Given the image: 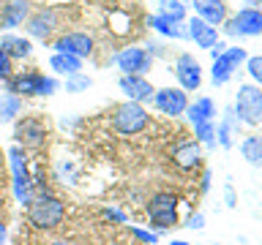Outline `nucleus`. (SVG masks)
I'll use <instances>...</instances> for the list:
<instances>
[{"mask_svg": "<svg viewBox=\"0 0 262 245\" xmlns=\"http://www.w3.org/2000/svg\"><path fill=\"white\" fill-rule=\"evenodd\" d=\"M25 210H28V224L33 229H38V232H52L66 218V202L60 196H55L52 191L33 193V199Z\"/></svg>", "mask_w": 262, "mask_h": 245, "instance_id": "1", "label": "nucleus"}, {"mask_svg": "<svg viewBox=\"0 0 262 245\" xmlns=\"http://www.w3.org/2000/svg\"><path fill=\"white\" fill-rule=\"evenodd\" d=\"M57 79L52 77H44L41 71H19V74H11L6 79V93H14V95H52L57 93Z\"/></svg>", "mask_w": 262, "mask_h": 245, "instance_id": "2", "label": "nucleus"}, {"mask_svg": "<svg viewBox=\"0 0 262 245\" xmlns=\"http://www.w3.org/2000/svg\"><path fill=\"white\" fill-rule=\"evenodd\" d=\"M8 166H11V188L16 202L28 207L33 199V177H30V166H28V155L19 144L8 147Z\"/></svg>", "mask_w": 262, "mask_h": 245, "instance_id": "3", "label": "nucleus"}, {"mask_svg": "<svg viewBox=\"0 0 262 245\" xmlns=\"http://www.w3.org/2000/svg\"><path fill=\"white\" fill-rule=\"evenodd\" d=\"M147 218H150V226L156 232L178 226V196L167 191L153 193L147 199Z\"/></svg>", "mask_w": 262, "mask_h": 245, "instance_id": "4", "label": "nucleus"}, {"mask_svg": "<svg viewBox=\"0 0 262 245\" xmlns=\"http://www.w3.org/2000/svg\"><path fill=\"white\" fill-rule=\"evenodd\" d=\"M235 114L246 126H259L262 122V87L257 85H241L235 93Z\"/></svg>", "mask_w": 262, "mask_h": 245, "instance_id": "5", "label": "nucleus"}, {"mask_svg": "<svg viewBox=\"0 0 262 245\" xmlns=\"http://www.w3.org/2000/svg\"><path fill=\"white\" fill-rule=\"evenodd\" d=\"M147 122H150V114L145 112L142 104H134V101L120 104L112 114V126L123 136H134V134H139V131H145Z\"/></svg>", "mask_w": 262, "mask_h": 245, "instance_id": "6", "label": "nucleus"}, {"mask_svg": "<svg viewBox=\"0 0 262 245\" xmlns=\"http://www.w3.org/2000/svg\"><path fill=\"white\" fill-rule=\"evenodd\" d=\"M14 139L22 150H41L47 144V122L38 114H25L14 126Z\"/></svg>", "mask_w": 262, "mask_h": 245, "instance_id": "7", "label": "nucleus"}, {"mask_svg": "<svg viewBox=\"0 0 262 245\" xmlns=\"http://www.w3.org/2000/svg\"><path fill=\"white\" fill-rule=\"evenodd\" d=\"M224 33L227 36H262V11L259 8H243L237 11L229 22H224Z\"/></svg>", "mask_w": 262, "mask_h": 245, "instance_id": "8", "label": "nucleus"}, {"mask_svg": "<svg viewBox=\"0 0 262 245\" xmlns=\"http://www.w3.org/2000/svg\"><path fill=\"white\" fill-rule=\"evenodd\" d=\"M118 68L123 71V77H145V71L150 68L153 57L147 55V49H139V46H128V49H120L118 57H115Z\"/></svg>", "mask_w": 262, "mask_h": 245, "instance_id": "9", "label": "nucleus"}, {"mask_svg": "<svg viewBox=\"0 0 262 245\" xmlns=\"http://www.w3.org/2000/svg\"><path fill=\"white\" fill-rule=\"evenodd\" d=\"M153 104H156V109H159L161 114L178 117V114L186 112L188 98H186V90H180V87H161V90L153 93Z\"/></svg>", "mask_w": 262, "mask_h": 245, "instance_id": "10", "label": "nucleus"}, {"mask_svg": "<svg viewBox=\"0 0 262 245\" xmlns=\"http://www.w3.org/2000/svg\"><path fill=\"white\" fill-rule=\"evenodd\" d=\"M175 77L180 82V90H200L202 85V68H200V60L194 55H180L178 63H175Z\"/></svg>", "mask_w": 262, "mask_h": 245, "instance_id": "11", "label": "nucleus"}, {"mask_svg": "<svg viewBox=\"0 0 262 245\" xmlns=\"http://www.w3.org/2000/svg\"><path fill=\"white\" fill-rule=\"evenodd\" d=\"M55 52L60 55H74V57H88L93 52V38L88 36V33H66L55 41Z\"/></svg>", "mask_w": 262, "mask_h": 245, "instance_id": "12", "label": "nucleus"}, {"mask_svg": "<svg viewBox=\"0 0 262 245\" xmlns=\"http://www.w3.org/2000/svg\"><path fill=\"white\" fill-rule=\"evenodd\" d=\"M120 90L126 93L128 101H134V104L153 101V93H156L153 85L145 77H120Z\"/></svg>", "mask_w": 262, "mask_h": 245, "instance_id": "13", "label": "nucleus"}, {"mask_svg": "<svg viewBox=\"0 0 262 245\" xmlns=\"http://www.w3.org/2000/svg\"><path fill=\"white\" fill-rule=\"evenodd\" d=\"M172 161H175V166H180V169H196L202 163V147H200V142L196 139H188V142H183V144H178L175 150H172Z\"/></svg>", "mask_w": 262, "mask_h": 245, "instance_id": "14", "label": "nucleus"}, {"mask_svg": "<svg viewBox=\"0 0 262 245\" xmlns=\"http://www.w3.org/2000/svg\"><path fill=\"white\" fill-rule=\"evenodd\" d=\"M186 28H188V38L196 41V46H202V49H210V46L219 41V30L213 28V24H208L205 19H200L196 14L188 19Z\"/></svg>", "mask_w": 262, "mask_h": 245, "instance_id": "15", "label": "nucleus"}, {"mask_svg": "<svg viewBox=\"0 0 262 245\" xmlns=\"http://www.w3.org/2000/svg\"><path fill=\"white\" fill-rule=\"evenodd\" d=\"M55 28H57V16H55L52 8H44V11L33 14L28 19V33L33 38H41V41H47L49 36H52Z\"/></svg>", "mask_w": 262, "mask_h": 245, "instance_id": "16", "label": "nucleus"}, {"mask_svg": "<svg viewBox=\"0 0 262 245\" xmlns=\"http://www.w3.org/2000/svg\"><path fill=\"white\" fill-rule=\"evenodd\" d=\"M216 136H219V144L224 147V150H229V147L235 144V136H241V120H237L232 106L224 109V117H221L219 128H216Z\"/></svg>", "mask_w": 262, "mask_h": 245, "instance_id": "17", "label": "nucleus"}, {"mask_svg": "<svg viewBox=\"0 0 262 245\" xmlns=\"http://www.w3.org/2000/svg\"><path fill=\"white\" fill-rule=\"evenodd\" d=\"M194 3V11L200 19H205L208 24H221L227 19V6H224V0H191Z\"/></svg>", "mask_w": 262, "mask_h": 245, "instance_id": "18", "label": "nucleus"}, {"mask_svg": "<svg viewBox=\"0 0 262 245\" xmlns=\"http://www.w3.org/2000/svg\"><path fill=\"white\" fill-rule=\"evenodd\" d=\"M0 49L11 57V60H25V57H30L33 52V44L28 38L22 36H14V33H6V36H0Z\"/></svg>", "mask_w": 262, "mask_h": 245, "instance_id": "19", "label": "nucleus"}, {"mask_svg": "<svg viewBox=\"0 0 262 245\" xmlns=\"http://www.w3.org/2000/svg\"><path fill=\"white\" fill-rule=\"evenodd\" d=\"M28 0H8V6L3 8V14H0V24H3L6 30L11 28H19V24L28 19Z\"/></svg>", "mask_w": 262, "mask_h": 245, "instance_id": "20", "label": "nucleus"}, {"mask_svg": "<svg viewBox=\"0 0 262 245\" xmlns=\"http://www.w3.org/2000/svg\"><path fill=\"white\" fill-rule=\"evenodd\" d=\"M6 237H8V180L3 158H0V245H6Z\"/></svg>", "mask_w": 262, "mask_h": 245, "instance_id": "21", "label": "nucleus"}, {"mask_svg": "<svg viewBox=\"0 0 262 245\" xmlns=\"http://www.w3.org/2000/svg\"><path fill=\"white\" fill-rule=\"evenodd\" d=\"M186 114L191 120V126L194 122H208L216 117V104H213V98H196V104L186 106Z\"/></svg>", "mask_w": 262, "mask_h": 245, "instance_id": "22", "label": "nucleus"}, {"mask_svg": "<svg viewBox=\"0 0 262 245\" xmlns=\"http://www.w3.org/2000/svg\"><path fill=\"white\" fill-rule=\"evenodd\" d=\"M147 24L156 30V33H161V36H167V38H188V30L183 28L180 22H169V19H164V16H150L147 19Z\"/></svg>", "mask_w": 262, "mask_h": 245, "instance_id": "23", "label": "nucleus"}, {"mask_svg": "<svg viewBox=\"0 0 262 245\" xmlns=\"http://www.w3.org/2000/svg\"><path fill=\"white\" fill-rule=\"evenodd\" d=\"M49 68L57 71V74H63V77H69V74L82 71V60H79V57H74V55H60V52H55L52 57H49Z\"/></svg>", "mask_w": 262, "mask_h": 245, "instance_id": "24", "label": "nucleus"}, {"mask_svg": "<svg viewBox=\"0 0 262 245\" xmlns=\"http://www.w3.org/2000/svg\"><path fill=\"white\" fill-rule=\"evenodd\" d=\"M22 112V98L14 93H3L0 95V122H11L19 117Z\"/></svg>", "mask_w": 262, "mask_h": 245, "instance_id": "25", "label": "nucleus"}, {"mask_svg": "<svg viewBox=\"0 0 262 245\" xmlns=\"http://www.w3.org/2000/svg\"><path fill=\"white\" fill-rule=\"evenodd\" d=\"M241 153L251 166H262V136H246L241 142Z\"/></svg>", "mask_w": 262, "mask_h": 245, "instance_id": "26", "label": "nucleus"}, {"mask_svg": "<svg viewBox=\"0 0 262 245\" xmlns=\"http://www.w3.org/2000/svg\"><path fill=\"white\" fill-rule=\"evenodd\" d=\"M232 74H235V65L227 60V55H221L219 60H213V68H210V82L213 85H227L229 79H232Z\"/></svg>", "mask_w": 262, "mask_h": 245, "instance_id": "27", "label": "nucleus"}, {"mask_svg": "<svg viewBox=\"0 0 262 245\" xmlns=\"http://www.w3.org/2000/svg\"><path fill=\"white\" fill-rule=\"evenodd\" d=\"M159 16L169 22H183L186 19V6L180 0H159Z\"/></svg>", "mask_w": 262, "mask_h": 245, "instance_id": "28", "label": "nucleus"}, {"mask_svg": "<svg viewBox=\"0 0 262 245\" xmlns=\"http://www.w3.org/2000/svg\"><path fill=\"white\" fill-rule=\"evenodd\" d=\"M194 136L200 144H208L213 147L216 144V122L208 120V122H194Z\"/></svg>", "mask_w": 262, "mask_h": 245, "instance_id": "29", "label": "nucleus"}, {"mask_svg": "<svg viewBox=\"0 0 262 245\" xmlns=\"http://www.w3.org/2000/svg\"><path fill=\"white\" fill-rule=\"evenodd\" d=\"M90 85H93V79H90L88 74H82V71L66 77V93H82V90H88Z\"/></svg>", "mask_w": 262, "mask_h": 245, "instance_id": "30", "label": "nucleus"}, {"mask_svg": "<svg viewBox=\"0 0 262 245\" xmlns=\"http://www.w3.org/2000/svg\"><path fill=\"white\" fill-rule=\"evenodd\" d=\"M128 232H131V237H134L137 242H142V245H156V242H159V234H156V232H147V229L131 226Z\"/></svg>", "mask_w": 262, "mask_h": 245, "instance_id": "31", "label": "nucleus"}, {"mask_svg": "<svg viewBox=\"0 0 262 245\" xmlns=\"http://www.w3.org/2000/svg\"><path fill=\"white\" fill-rule=\"evenodd\" d=\"M246 68H249L251 79L257 82V87H262V55H257V57H249V60H246Z\"/></svg>", "mask_w": 262, "mask_h": 245, "instance_id": "32", "label": "nucleus"}, {"mask_svg": "<svg viewBox=\"0 0 262 245\" xmlns=\"http://www.w3.org/2000/svg\"><path fill=\"white\" fill-rule=\"evenodd\" d=\"M224 55H227V60L232 63L235 68H237L241 63L249 60V55H246V49H243V46H227V52H224Z\"/></svg>", "mask_w": 262, "mask_h": 245, "instance_id": "33", "label": "nucleus"}, {"mask_svg": "<svg viewBox=\"0 0 262 245\" xmlns=\"http://www.w3.org/2000/svg\"><path fill=\"white\" fill-rule=\"evenodd\" d=\"M101 218L104 220H115V224H128V218L123 215L120 210H115V207H104L101 210Z\"/></svg>", "mask_w": 262, "mask_h": 245, "instance_id": "34", "label": "nucleus"}, {"mask_svg": "<svg viewBox=\"0 0 262 245\" xmlns=\"http://www.w3.org/2000/svg\"><path fill=\"white\" fill-rule=\"evenodd\" d=\"M8 77H11V57H8L3 49H0V79L6 82Z\"/></svg>", "mask_w": 262, "mask_h": 245, "instance_id": "35", "label": "nucleus"}, {"mask_svg": "<svg viewBox=\"0 0 262 245\" xmlns=\"http://www.w3.org/2000/svg\"><path fill=\"white\" fill-rule=\"evenodd\" d=\"M188 229H194V232H196V229H202L205 226V215H202V212H196V215H191V218H188V224H186Z\"/></svg>", "mask_w": 262, "mask_h": 245, "instance_id": "36", "label": "nucleus"}, {"mask_svg": "<svg viewBox=\"0 0 262 245\" xmlns=\"http://www.w3.org/2000/svg\"><path fill=\"white\" fill-rule=\"evenodd\" d=\"M224 52H227V44H224V41H216V44L210 46V57H213V60H219Z\"/></svg>", "mask_w": 262, "mask_h": 245, "instance_id": "37", "label": "nucleus"}, {"mask_svg": "<svg viewBox=\"0 0 262 245\" xmlns=\"http://www.w3.org/2000/svg\"><path fill=\"white\" fill-rule=\"evenodd\" d=\"M224 196H227V204H229V207H235V204H237V196H235V191H232V185L224 188Z\"/></svg>", "mask_w": 262, "mask_h": 245, "instance_id": "38", "label": "nucleus"}, {"mask_svg": "<svg viewBox=\"0 0 262 245\" xmlns=\"http://www.w3.org/2000/svg\"><path fill=\"white\" fill-rule=\"evenodd\" d=\"M208 188H210V172H205L202 175V193H208Z\"/></svg>", "mask_w": 262, "mask_h": 245, "instance_id": "39", "label": "nucleus"}, {"mask_svg": "<svg viewBox=\"0 0 262 245\" xmlns=\"http://www.w3.org/2000/svg\"><path fill=\"white\" fill-rule=\"evenodd\" d=\"M169 245H191V242H186V240H172Z\"/></svg>", "mask_w": 262, "mask_h": 245, "instance_id": "40", "label": "nucleus"}]
</instances>
